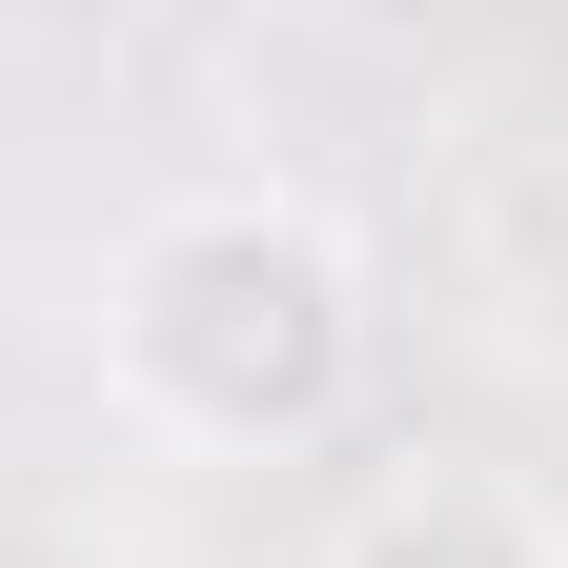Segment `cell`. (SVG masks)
I'll use <instances>...</instances> for the list:
<instances>
[{"instance_id": "7a4b0ae2", "label": "cell", "mask_w": 568, "mask_h": 568, "mask_svg": "<svg viewBox=\"0 0 568 568\" xmlns=\"http://www.w3.org/2000/svg\"><path fill=\"white\" fill-rule=\"evenodd\" d=\"M305 568H568V528L528 508L508 467H386V487H345V508H325Z\"/></svg>"}, {"instance_id": "6da1fadb", "label": "cell", "mask_w": 568, "mask_h": 568, "mask_svg": "<svg viewBox=\"0 0 568 568\" xmlns=\"http://www.w3.org/2000/svg\"><path fill=\"white\" fill-rule=\"evenodd\" d=\"M102 386L163 447H325L345 386H366V264H345V224L284 203V183L163 203L122 244V284H102Z\"/></svg>"}]
</instances>
